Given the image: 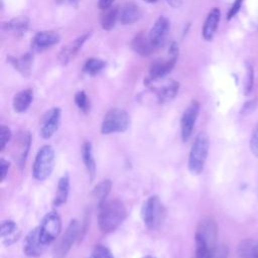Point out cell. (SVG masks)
I'll return each instance as SVG.
<instances>
[{
  "label": "cell",
  "instance_id": "1",
  "mask_svg": "<svg viewBox=\"0 0 258 258\" xmlns=\"http://www.w3.org/2000/svg\"><path fill=\"white\" fill-rule=\"evenodd\" d=\"M127 211L124 204L119 200H111L100 206L98 215L99 227L104 233L115 231L125 220Z\"/></svg>",
  "mask_w": 258,
  "mask_h": 258
},
{
  "label": "cell",
  "instance_id": "2",
  "mask_svg": "<svg viewBox=\"0 0 258 258\" xmlns=\"http://www.w3.org/2000/svg\"><path fill=\"white\" fill-rule=\"evenodd\" d=\"M210 148V140L206 133H200L194 140L191 145L187 166L191 173L199 174L203 171L208 157Z\"/></svg>",
  "mask_w": 258,
  "mask_h": 258
},
{
  "label": "cell",
  "instance_id": "3",
  "mask_svg": "<svg viewBox=\"0 0 258 258\" xmlns=\"http://www.w3.org/2000/svg\"><path fill=\"white\" fill-rule=\"evenodd\" d=\"M141 217L145 226L150 230L157 229L162 224L165 218V209L158 197L152 196L144 202Z\"/></svg>",
  "mask_w": 258,
  "mask_h": 258
},
{
  "label": "cell",
  "instance_id": "4",
  "mask_svg": "<svg viewBox=\"0 0 258 258\" xmlns=\"http://www.w3.org/2000/svg\"><path fill=\"white\" fill-rule=\"evenodd\" d=\"M218 226L215 220L205 218L201 220L197 226L195 233L196 247H202L209 250L214 249L218 243Z\"/></svg>",
  "mask_w": 258,
  "mask_h": 258
},
{
  "label": "cell",
  "instance_id": "5",
  "mask_svg": "<svg viewBox=\"0 0 258 258\" xmlns=\"http://www.w3.org/2000/svg\"><path fill=\"white\" fill-rule=\"evenodd\" d=\"M54 150L50 145H43L37 152L33 165L32 173L37 180L46 179L54 167Z\"/></svg>",
  "mask_w": 258,
  "mask_h": 258
},
{
  "label": "cell",
  "instance_id": "6",
  "mask_svg": "<svg viewBox=\"0 0 258 258\" xmlns=\"http://www.w3.org/2000/svg\"><path fill=\"white\" fill-rule=\"evenodd\" d=\"M130 126V116L129 114L119 108H114L109 110L104 116L101 132L103 134H112L116 132H124Z\"/></svg>",
  "mask_w": 258,
  "mask_h": 258
},
{
  "label": "cell",
  "instance_id": "7",
  "mask_svg": "<svg viewBox=\"0 0 258 258\" xmlns=\"http://www.w3.org/2000/svg\"><path fill=\"white\" fill-rule=\"evenodd\" d=\"M80 232H81L80 223L75 219L72 220L68 225L64 233L58 239V241L56 242L53 248L54 258H64L67 256L73 244L77 240Z\"/></svg>",
  "mask_w": 258,
  "mask_h": 258
},
{
  "label": "cell",
  "instance_id": "8",
  "mask_svg": "<svg viewBox=\"0 0 258 258\" xmlns=\"http://www.w3.org/2000/svg\"><path fill=\"white\" fill-rule=\"evenodd\" d=\"M42 240L47 244H51L59 235L61 230V221L56 212H48L42 218L38 226Z\"/></svg>",
  "mask_w": 258,
  "mask_h": 258
},
{
  "label": "cell",
  "instance_id": "9",
  "mask_svg": "<svg viewBox=\"0 0 258 258\" xmlns=\"http://www.w3.org/2000/svg\"><path fill=\"white\" fill-rule=\"evenodd\" d=\"M199 112L200 104L197 101H191V103L184 110L180 119V135L183 142L188 141L191 137Z\"/></svg>",
  "mask_w": 258,
  "mask_h": 258
},
{
  "label": "cell",
  "instance_id": "10",
  "mask_svg": "<svg viewBox=\"0 0 258 258\" xmlns=\"http://www.w3.org/2000/svg\"><path fill=\"white\" fill-rule=\"evenodd\" d=\"M47 246L41 238L38 227H36L26 235L23 243V252L28 257H39L43 254Z\"/></svg>",
  "mask_w": 258,
  "mask_h": 258
},
{
  "label": "cell",
  "instance_id": "11",
  "mask_svg": "<svg viewBox=\"0 0 258 258\" xmlns=\"http://www.w3.org/2000/svg\"><path fill=\"white\" fill-rule=\"evenodd\" d=\"M60 109L51 108L42 116L40 122V135L44 139L50 138L58 129L60 123Z\"/></svg>",
  "mask_w": 258,
  "mask_h": 258
},
{
  "label": "cell",
  "instance_id": "12",
  "mask_svg": "<svg viewBox=\"0 0 258 258\" xmlns=\"http://www.w3.org/2000/svg\"><path fill=\"white\" fill-rule=\"evenodd\" d=\"M168 29H169L168 19L164 16H160L153 24L148 35L151 43L155 48L160 47L164 44L167 33H168Z\"/></svg>",
  "mask_w": 258,
  "mask_h": 258
},
{
  "label": "cell",
  "instance_id": "13",
  "mask_svg": "<svg viewBox=\"0 0 258 258\" xmlns=\"http://www.w3.org/2000/svg\"><path fill=\"white\" fill-rule=\"evenodd\" d=\"M30 134L26 131L19 132L15 139L13 144V157L20 166H23L25 163L30 147Z\"/></svg>",
  "mask_w": 258,
  "mask_h": 258
},
{
  "label": "cell",
  "instance_id": "14",
  "mask_svg": "<svg viewBox=\"0 0 258 258\" xmlns=\"http://www.w3.org/2000/svg\"><path fill=\"white\" fill-rule=\"evenodd\" d=\"M59 41V35L54 31H40L35 34L32 40V49L40 51L46 49Z\"/></svg>",
  "mask_w": 258,
  "mask_h": 258
},
{
  "label": "cell",
  "instance_id": "15",
  "mask_svg": "<svg viewBox=\"0 0 258 258\" xmlns=\"http://www.w3.org/2000/svg\"><path fill=\"white\" fill-rule=\"evenodd\" d=\"M0 236L2 239V243L5 246L12 245L18 240L20 236V230L18 228V225L12 220L3 221L1 224Z\"/></svg>",
  "mask_w": 258,
  "mask_h": 258
},
{
  "label": "cell",
  "instance_id": "16",
  "mask_svg": "<svg viewBox=\"0 0 258 258\" xmlns=\"http://www.w3.org/2000/svg\"><path fill=\"white\" fill-rule=\"evenodd\" d=\"M221 17V11L219 8H213L208 14L207 19L203 26V36L206 40H211L218 28V24Z\"/></svg>",
  "mask_w": 258,
  "mask_h": 258
},
{
  "label": "cell",
  "instance_id": "17",
  "mask_svg": "<svg viewBox=\"0 0 258 258\" xmlns=\"http://www.w3.org/2000/svg\"><path fill=\"white\" fill-rule=\"evenodd\" d=\"M175 56H172L170 59L167 60H157L153 62L150 67V80H159L163 79L174 67L175 63Z\"/></svg>",
  "mask_w": 258,
  "mask_h": 258
},
{
  "label": "cell",
  "instance_id": "18",
  "mask_svg": "<svg viewBox=\"0 0 258 258\" xmlns=\"http://www.w3.org/2000/svg\"><path fill=\"white\" fill-rule=\"evenodd\" d=\"M153 91L155 92L157 98L161 102H166L175 97L178 92V83L169 80L167 82H163L161 86H154Z\"/></svg>",
  "mask_w": 258,
  "mask_h": 258
},
{
  "label": "cell",
  "instance_id": "19",
  "mask_svg": "<svg viewBox=\"0 0 258 258\" xmlns=\"http://www.w3.org/2000/svg\"><path fill=\"white\" fill-rule=\"evenodd\" d=\"M32 100H33V93L30 89H26L18 92L14 96L13 102H12L14 111L17 113L25 112L29 108Z\"/></svg>",
  "mask_w": 258,
  "mask_h": 258
},
{
  "label": "cell",
  "instance_id": "20",
  "mask_svg": "<svg viewBox=\"0 0 258 258\" xmlns=\"http://www.w3.org/2000/svg\"><path fill=\"white\" fill-rule=\"evenodd\" d=\"M140 16H141L140 8L132 2L126 3L119 12L120 21L123 24H132L136 22L140 18Z\"/></svg>",
  "mask_w": 258,
  "mask_h": 258
},
{
  "label": "cell",
  "instance_id": "21",
  "mask_svg": "<svg viewBox=\"0 0 258 258\" xmlns=\"http://www.w3.org/2000/svg\"><path fill=\"white\" fill-rule=\"evenodd\" d=\"M132 48L142 56H148L152 53L155 48L151 43L149 36H146L144 33H139L132 40Z\"/></svg>",
  "mask_w": 258,
  "mask_h": 258
},
{
  "label": "cell",
  "instance_id": "22",
  "mask_svg": "<svg viewBox=\"0 0 258 258\" xmlns=\"http://www.w3.org/2000/svg\"><path fill=\"white\" fill-rule=\"evenodd\" d=\"M238 258H258V241L245 239L241 241L237 248Z\"/></svg>",
  "mask_w": 258,
  "mask_h": 258
},
{
  "label": "cell",
  "instance_id": "23",
  "mask_svg": "<svg viewBox=\"0 0 258 258\" xmlns=\"http://www.w3.org/2000/svg\"><path fill=\"white\" fill-rule=\"evenodd\" d=\"M69 192H70V177L69 175H63L58 180L56 192L52 202L53 206L59 207L63 205L68 200Z\"/></svg>",
  "mask_w": 258,
  "mask_h": 258
},
{
  "label": "cell",
  "instance_id": "24",
  "mask_svg": "<svg viewBox=\"0 0 258 258\" xmlns=\"http://www.w3.org/2000/svg\"><path fill=\"white\" fill-rule=\"evenodd\" d=\"M89 33H86V34H83L81 35L80 37H78L77 39H75L73 41V43H71L69 46L67 47H63L62 50L60 51L59 53V59L63 62V63H67L71 57H73L77 52L78 50L82 47V45L84 44V42L87 40V38L89 37Z\"/></svg>",
  "mask_w": 258,
  "mask_h": 258
},
{
  "label": "cell",
  "instance_id": "25",
  "mask_svg": "<svg viewBox=\"0 0 258 258\" xmlns=\"http://www.w3.org/2000/svg\"><path fill=\"white\" fill-rule=\"evenodd\" d=\"M81 152H82V159L85 164V167L92 179L96 172V162H95V159L93 156V148H92L91 142H89V141L84 142Z\"/></svg>",
  "mask_w": 258,
  "mask_h": 258
},
{
  "label": "cell",
  "instance_id": "26",
  "mask_svg": "<svg viewBox=\"0 0 258 258\" xmlns=\"http://www.w3.org/2000/svg\"><path fill=\"white\" fill-rule=\"evenodd\" d=\"M111 187H112V182L109 179H105L99 182L93 189V192H92L93 198L96 200L99 207L106 202V198L110 194Z\"/></svg>",
  "mask_w": 258,
  "mask_h": 258
},
{
  "label": "cell",
  "instance_id": "27",
  "mask_svg": "<svg viewBox=\"0 0 258 258\" xmlns=\"http://www.w3.org/2000/svg\"><path fill=\"white\" fill-rule=\"evenodd\" d=\"M119 16V11L116 7H109L105 9V12L101 16V25L104 29L110 30L115 26L117 17Z\"/></svg>",
  "mask_w": 258,
  "mask_h": 258
},
{
  "label": "cell",
  "instance_id": "28",
  "mask_svg": "<svg viewBox=\"0 0 258 258\" xmlns=\"http://www.w3.org/2000/svg\"><path fill=\"white\" fill-rule=\"evenodd\" d=\"M10 60L16 68V70H18L22 75H27L30 72L33 57L30 53H26L22 55L20 58H11Z\"/></svg>",
  "mask_w": 258,
  "mask_h": 258
},
{
  "label": "cell",
  "instance_id": "29",
  "mask_svg": "<svg viewBox=\"0 0 258 258\" xmlns=\"http://www.w3.org/2000/svg\"><path fill=\"white\" fill-rule=\"evenodd\" d=\"M28 18L25 16H18L16 18L11 19L10 21L3 24V28L14 30V31H22L25 30L28 26Z\"/></svg>",
  "mask_w": 258,
  "mask_h": 258
},
{
  "label": "cell",
  "instance_id": "30",
  "mask_svg": "<svg viewBox=\"0 0 258 258\" xmlns=\"http://www.w3.org/2000/svg\"><path fill=\"white\" fill-rule=\"evenodd\" d=\"M105 67V62L99 58H90L86 61L84 71L89 75H96Z\"/></svg>",
  "mask_w": 258,
  "mask_h": 258
},
{
  "label": "cell",
  "instance_id": "31",
  "mask_svg": "<svg viewBox=\"0 0 258 258\" xmlns=\"http://www.w3.org/2000/svg\"><path fill=\"white\" fill-rule=\"evenodd\" d=\"M75 103L78 106V108L83 112H88L90 108V102L89 99L84 91H80L75 96Z\"/></svg>",
  "mask_w": 258,
  "mask_h": 258
},
{
  "label": "cell",
  "instance_id": "32",
  "mask_svg": "<svg viewBox=\"0 0 258 258\" xmlns=\"http://www.w3.org/2000/svg\"><path fill=\"white\" fill-rule=\"evenodd\" d=\"M92 258H114V256L106 246L96 245L92 252Z\"/></svg>",
  "mask_w": 258,
  "mask_h": 258
},
{
  "label": "cell",
  "instance_id": "33",
  "mask_svg": "<svg viewBox=\"0 0 258 258\" xmlns=\"http://www.w3.org/2000/svg\"><path fill=\"white\" fill-rule=\"evenodd\" d=\"M229 251L226 245L218 244L211 252L210 258H228Z\"/></svg>",
  "mask_w": 258,
  "mask_h": 258
},
{
  "label": "cell",
  "instance_id": "34",
  "mask_svg": "<svg viewBox=\"0 0 258 258\" xmlns=\"http://www.w3.org/2000/svg\"><path fill=\"white\" fill-rule=\"evenodd\" d=\"M11 139V130L5 126V125H1L0 126V140H1V150L5 149L6 145L8 144V142Z\"/></svg>",
  "mask_w": 258,
  "mask_h": 258
},
{
  "label": "cell",
  "instance_id": "35",
  "mask_svg": "<svg viewBox=\"0 0 258 258\" xmlns=\"http://www.w3.org/2000/svg\"><path fill=\"white\" fill-rule=\"evenodd\" d=\"M250 149L252 153L258 158V123L252 131L251 139H250Z\"/></svg>",
  "mask_w": 258,
  "mask_h": 258
},
{
  "label": "cell",
  "instance_id": "36",
  "mask_svg": "<svg viewBox=\"0 0 258 258\" xmlns=\"http://www.w3.org/2000/svg\"><path fill=\"white\" fill-rule=\"evenodd\" d=\"M253 68L251 67V64L247 66V78H246V83H245V94L248 95L253 87Z\"/></svg>",
  "mask_w": 258,
  "mask_h": 258
},
{
  "label": "cell",
  "instance_id": "37",
  "mask_svg": "<svg viewBox=\"0 0 258 258\" xmlns=\"http://www.w3.org/2000/svg\"><path fill=\"white\" fill-rule=\"evenodd\" d=\"M9 168H10V162L2 157V158L0 159V170H1V173H0V180H1V181H3V180L5 179V177L7 176V173H8Z\"/></svg>",
  "mask_w": 258,
  "mask_h": 258
},
{
  "label": "cell",
  "instance_id": "38",
  "mask_svg": "<svg viewBox=\"0 0 258 258\" xmlns=\"http://www.w3.org/2000/svg\"><path fill=\"white\" fill-rule=\"evenodd\" d=\"M242 2H243V0H235L234 1L233 5L231 6V8H230V10L228 12V15H227L228 19H231V18H233L236 15V13L240 10Z\"/></svg>",
  "mask_w": 258,
  "mask_h": 258
},
{
  "label": "cell",
  "instance_id": "39",
  "mask_svg": "<svg viewBox=\"0 0 258 258\" xmlns=\"http://www.w3.org/2000/svg\"><path fill=\"white\" fill-rule=\"evenodd\" d=\"M114 0H99V7L103 10L111 7Z\"/></svg>",
  "mask_w": 258,
  "mask_h": 258
},
{
  "label": "cell",
  "instance_id": "40",
  "mask_svg": "<svg viewBox=\"0 0 258 258\" xmlns=\"http://www.w3.org/2000/svg\"><path fill=\"white\" fill-rule=\"evenodd\" d=\"M58 2L63 3V4H69L72 6H77L79 3V0H58Z\"/></svg>",
  "mask_w": 258,
  "mask_h": 258
},
{
  "label": "cell",
  "instance_id": "41",
  "mask_svg": "<svg viewBox=\"0 0 258 258\" xmlns=\"http://www.w3.org/2000/svg\"><path fill=\"white\" fill-rule=\"evenodd\" d=\"M142 258H155V257H153V256H151V255H147V256H144V257H142Z\"/></svg>",
  "mask_w": 258,
  "mask_h": 258
},
{
  "label": "cell",
  "instance_id": "42",
  "mask_svg": "<svg viewBox=\"0 0 258 258\" xmlns=\"http://www.w3.org/2000/svg\"><path fill=\"white\" fill-rule=\"evenodd\" d=\"M144 1L149 2V3H152V2H155V1H157V0H144Z\"/></svg>",
  "mask_w": 258,
  "mask_h": 258
}]
</instances>
